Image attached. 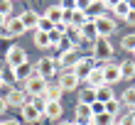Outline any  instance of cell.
<instances>
[{
  "instance_id": "cell-1",
  "label": "cell",
  "mask_w": 135,
  "mask_h": 125,
  "mask_svg": "<svg viewBox=\"0 0 135 125\" xmlns=\"http://www.w3.org/2000/svg\"><path fill=\"white\" fill-rule=\"evenodd\" d=\"M91 57L96 59V61H108L110 57H113V44H110L108 37H98V39L93 42V52H91Z\"/></svg>"
},
{
  "instance_id": "cell-2",
  "label": "cell",
  "mask_w": 135,
  "mask_h": 125,
  "mask_svg": "<svg viewBox=\"0 0 135 125\" xmlns=\"http://www.w3.org/2000/svg\"><path fill=\"white\" fill-rule=\"evenodd\" d=\"M47 86H49V81L42 79L39 74H35V76H30V79L25 81V88H22V91H25L27 96H42Z\"/></svg>"
},
{
  "instance_id": "cell-3",
  "label": "cell",
  "mask_w": 135,
  "mask_h": 125,
  "mask_svg": "<svg viewBox=\"0 0 135 125\" xmlns=\"http://www.w3.org/2000/svg\"><path fill=\"white\" fill-rule=\"evenodd\" d=\"M93 69H96V59H93V57H81L71 71L76 74V79H79V81H86V79H89V74L93 71Z\"/></svg>"
},
{
  "instance_id": "cell-4",
  "label": "cell",
  "mask_w": 135,
  "mask_h": 125,
  "mask_svg": "<svg viewBox=\"0 0 135 125\" xmlns=\"http://www.w3.org/2000/svg\"><path fill=\"white\" fill-rule=\"evenodd\" d=\"M25 61H30V59H27V52L22 49V47H10V49H7V57H5L7 66L17 69L20 64H25Z\"/></svg>"
},
{
  "instance_id": "cell-5",
  "label": "cell",
  "mask_w": 135,
  "mask_h": 125,
  "mask_svg": "<svg viewBox=\"0 0 135 125\" xmlns=\"http://www.w3.org/2000/svg\"><path fill=\"white\" fill-rule=\"evenodd\" d=\"M5 29H7V37H22L27 32L25 25H22V20H20V15H10V17H5Z\"/></svg>"
},
{
  "instance_id": "cell-6",
  "label": "cell",
  "mask_w": 135,
  "mask_h": 125,
  "mask_svg": "<svg viewBox=\"0 0 135 125\" xmlns=\"http://www.w3.org/2000/svg\"><path fill=\"white\" fill-rule=\"evenodd\" d=\"M93 22H96V32H98V37H108V39H110V34L115 32V20L108 17V15H103V17L93 20Z\"/></svg>"
},
{
  "instance_id": "cell-7",
  "label": "cell",
  "mask_w": 135,
  "mask_h": 125,
  "mask_svg": "<svg viewBox=\"0 0 135 125\" xmlns=\"http://www.w3.org/2000/svg\"><path fill=\"white\" fill-rule=\"evenodd\" d=\"M79 59H81V57H79V47H74V49H69V52H61V57H59L57 64L64 69V71H71Z\"/></svg>"
},
{
  "instance_id": "cell-8",
  "label": "cell",
  "mask_w": 135,
  "mask_h": 125,
  "mask_svg": "<svg viewBox=\"0 0 135 125\" xmlns=\"http://www.w3.org/2000/svg\"><path fill=\"white\" fill-rule=\"evenodd\" d=\"M35 69H37V74L42 76V79H47V81H49V76L57 71V61H52L49 57H42V59H39L37 64H35Z\"/></svg>"
},
{
  "instance_id": "cell-9",
  "label": "cell",
  "mask_w": 135,
  "mask_h": 125,
  "mask_svg": "<svg viewBox=\"0 0 135 125\" xmlns=\"http://www.w3.org/2000/svg\"><path fill=\"white\" fill-rule=\"evenodd\" d=\"M57 86H59L61 91H76V88H79V79H76L74 71H61Z\"/></svg>"
},
{
  "instance_id": "cell-10",
  "label": "cell",
  "mask_w": 135,
  "mask_h": 125,
  "mask_svg": "<svg viewBox=\"0 0 135 125\" xmlns=\"http://www.w3.org/2000/svg\"><path fill=\"white\" fill-rule=\"evenodd\" d=\"M5 101H7V106H15V108H22L30 101V96L22 88H12V91H7V96H5Z\"/></svg>"
},
{
  "instance_id": "cell-11",
  "label": "cell",
  "mask_w": 135,
  "mask_h": 125,
  "mask_svg": "<svg viewBox=\"0 0 135 125\" xmlns=\"http://www.w3.org/2000/svg\"><path fill=\"white\" fill-rule=\"evenodd\" d=\"M20 111H22V120H27V123H39V120L44 118L42 111H39V108H35V103H30V101L20 108Z\"/></svg>"
},
{
  "instance_id": "cell-12",
  "label": "cell",
  "mask_w": 135,
  "mask_h": 125,
  "mask_svg": "<svg viewBox=\"0 0 135 125\" xmlns=\"http://www.w3.org/2000/svg\"><path fill=\"white\" fill-rule=\"evenodd\" d=\"M101 69H103V81H106V86H113V83L120 81V69H118V64H106Z\"/></svg>"
},
{
  "instance_id": "cell-13",
  "label": "cell",
  "mask_w": 135,
  "mask_h": 125,
  "mask_svg": "<svg viewBox=\"0 0 135 125\" xmlns=\"http://www.w3.org/2000/svg\"><path fill=\"white\" fill-rule=\"evenodd\" d=\"M79 32H81V39H86V42H96L98 39V32H96V22L93 20H86L81 27H79Z\"/></svg>"
},
{
  "instance_id": "cell-14",
  "label": "cell",
  "mask_w": 135,
  "mask_h": 125,
  "mask_svg": "<svg viewBox=\"0 0 135 125\" xmlns=\"http://www.w3.org/2000/svg\"><path fill=\"white\" fill-rule=\"evenodd\" d=\"M61 101H47V106H44V111H42V115L44 118H49V120H59L61 118Z\"/></svg>"
},
{
  "instance_id": "cell-15",
  "label": "cell",
  "mask_w": 135,
  "mask_h": 125,
  "mask_svg": "<svg viewBox=\"0 0 135 125\" xmlns=\"http://www.w3.org/2000/svg\"><path fill=\"white\" fill-rule=\"evenodd\" d=\"M20 20H22V25H25V29L30 32V29H37V22H39V12H35V10H25L20 15Z\"/></svg>"
},
{
  "instance_id": "cell-16",
  "label": "cell",
  "mask_w": 135,
  "mask_h": 125,
  "mask_svg": "<svg viewBox=\"0 0 135 125\" xmlns=\"http://www.w3.org/2000/svg\"><path fill=\"white\" fill-rule=\"evenodd\" d=\"M35 74H37V69L30 64V61H25V64H20L17 69H15V79H17V81H22V83H25L30 76H35Z\"/></svg>"
},
{
  "instance_id": "cell-17",
  "label": "cell",
  "mask_w": 135,
  "mask_h": 125,
  "mask_svg": "<svg viewBox=\"0 0 135 125\" xmlns=\"http://www.w3.org/2000/svg\"><path fill=\"white\" fill-rule=\"evenodd\" d=\"M42 15L52 22V25H59V22H61V17H64V10H61V5H49Z\"/></svg>"
},
{
  "instance_id": "cell-18",
  "label": "cell",
  "mask_w": 135,
  "mask_h": 125,
  "mask_svg": "<svg viewBox=\"0 0 135 125\" xmlns=\"http://www.w3.org/2000/svg\"><path fill=\"white\" fill-rule=\"evenodd\" d=\"M86 86H91V88H101V86H106V81H103V69H101V66H96V69L89 74Z\"/></svg>"
},
{
  "instance_id": "cell-19",
  "label": "cell",
  "mask_w": 135,
  "mask_h": 125,
  "mask_svg": "<svg viewBox=\"0 0 135 125\" xmlns=\"http://www.w3.org/2000/svg\"><path fill=\"white\" fill-rule=\"evenodd\" d=\"M103 10H106L103 0H93V3L89 5V10H86V20H98V17H103Z\"/></svg>"
},
{
  "instance_id": "cell-20",
  "label": "cell",
  "mask_w": 135,
  "mask_h": 125,
  "mask_svg": "<svg viewBox=\"0 0 135 125\" xmlns=\"http://www.w3.org/2000/svg\"><path fill=\"white\" fill-rule=\"evenodd\" d=\"M0 81H3V86H7V88H12V86L17 83V79H15V69L5 64L3 69H0Z\"/></svg>"
},
{
  "instance_id": "cell-21",
  "label": "cell",
  "mask_w": 135,
  "mask_h": 125,
  "mask_svg": "<svg viewBox=\"0 0 135 125\" xmlns=\"http://www.w3.org/2000/svg\"><path fill=\"white\" fill-rule=\"evenodd\" d=\"M91 120H93V115H91V108H89V106H84V103H79V106H76V120H74V123L91 125Z\"/></svg>"
},
{
  "instance_id": "cell-22",
  "label": "cell",
  "mask_w": 135,
  "mask_h": 125,
  "mask_svg": "<svg viewBox=\"0 0 135 125\" xmlns=\"http://www.w3.org/2000/svg\"><path fill=\"white\" fill-rule=\"evenodd\" d=\"M118 69H120V79H133L135 76V59H125L118 64Z\"/></svg>"
},
{
  "instance_id": "cell-23",
  "label": "cell",
  "mask_w": 135,
  "mask_h": 125,
  "mask_svg": "<svg viewBox=\"0 0 135 125\" xmlns=\"http://www.w3.org/2000/svg\"><path fill=\"white\" fill-rule=\"evenodd\" d=\"M93 101H96V88L86 86L84 91H79V103H84V106H91Z\"/></svg>"
},
{
  "instance_id": "cell-24",
  "label": "cell",
  "mask_w": 135,
  "mask_h": 125,
  "mask_svg": "<svg viewBox=\"0 0 135 125\" xmlns=\"http://www.w3.org/2000/svg\"><path fill=\"white\" fill-rule=\"evenodd\" d=\"M35 44L39 47V49H49V47H52L49 32H39V29H35Z\"/></svg>"
},
{
  "instance_id": "cell-25",
  "label": "cell",
  "mask_w": 135,
  "mask_h": 125,
  "mask_svg": "<svg viewBox=\"0 0 135 125\" xmlns=\"http://www.w3.org/2000/svg\"><path fill=\"white\" fill-rule=\"evenodd\" d=\"M61 93L64 91H61L59 86H47L42 96H44V101H61Z\"/></svg>"
},
{
  "instance_id": "cell-26",
  "label": "cell",
  "mask_w": 135,
  "mask_h": 125,
  "mask_svg": "<svg viewBox=\"0 0 135 125\" xmlns=\"http://www.w3.org/2000/svg\"><path fill=\"white\" fill-rule=\"evenodd\" d=\"M113 96V91H110V86H101V88H96V101H101V103H108Z\"/></svg>"
},
{
  "instance_id": "cell-27",
  "label": "cell",
  "mask_w": 135,
  "mask_h": 125,
  "mask_svg": "<svg viewBox=\"0 0 135 125\" xmlns=\"http://www.w3.org/2000/svg\"><path fill=\"white\" fill-rule=\"evenodd\" d=\"M110 12H113V17H120V20H125V17H128V12H130V7H128V3H125V0H120V3H118V5H115Z\"/></svg>"
},
{
  "instance_id": "cell-28",
  "label": "cell",
  "mask_w": 135,
  "mask_h": 125,
  "mask_svg": "<svg viewBox=\"0 0 135 125\" xmlns=\"http://www.w3.org/2000/svg\"><path fill=\"white\" fill-rule=\"evenodd\" d=\"M93 125H113L115 123V115H110V113H101V115H93Z\"/></svg>"
},
{
  "instance_id": "cell-29",
  "label": "cell",
  "mask_w": 135,
  "mask_h": 125,
  "mask_svg": "<svg viewBox=\"0 0 135 125\" xmlns=\"http://www.w3.org/2000/svg\"><path fill=\"white\" fill-rule=\"evenodd\" d=\"M120 101H123L128 108H133V106H135V86H128V88L123 91V98H120Z\"/></svg>"
},
{
  "instance_id": "cell-30",
  "label": "cell",
  "mask_w": 135,
  "mask_h": 125,
  "mask_svg": "<svg viewBox=\"0 0 135 125\" xmlns=\"http://www.w3.org/2000/svg\"><path fill=\"white\" fill-rule=\"evenodd\" d=\"M120 47L125 52H130L133 54V49H135V32H130V34H125L123 39H120Z\"/></svg>"
},
{
  "instance_id": "cell-31",
  "label": "cell",
  "mask_w": 135,
  "mask_h": 125,
  "mask_svg": "<svg viewBox=\"0 0 135 125\" xmlns=\"http://www.w3.org/2000/svg\"><path fill=\"white\" fill-rule=\"evenodd\" d=\"M86 22V12L81 10H71V27H81Z\"/></svg>"
},
{
  "instance_id": "cell-32",
  "label": "cell",
  "mask_w": 135,
  "mask_h": 125,
  "mask_svg": "<svg viewBox=\"0 0 135 125\" xmlns=\"http://www.w3.org/2000/svg\"><path fill=\"white\" fill-rule=\"evenodd\" d=\"M37 29H39V32H52V29H54V25H52V22H49V20L44 17V15H39V22H37Z\"/></svg>"
},
{
  "instance_id": "cell-33",
  "label": "cell",
  "mask_w": 135,
  "mask_h": 125,
  "mask_svg": "<svg viewBox=\"0 0 135 125\" xmlns=\"http://www.w3.org/2000/svg\"><path fill=\"white\" fill-rule=\"evenodd\" d=\"M106 106V113H110V115H118V108H120V101L118 98H110L108 103H103Z\"/></svg>"
},
{
  "instance_id": "cell-34",
  "label": "cell",
  "mask_w": 135,
  "mask_h": 125,
  "mask_svg": "<svg viewBox=\"0 0 135 125\" xmlns=\"http://www.w3.org/2000/svg\"><path fill=\"white\" fill-rule=\"evenodd\" d=\"M0 15H5V17L12 15V0H0Z\"/></svg>"
},
{
  "instance_id": "cell-35",
  "label": "cell",
  "mask_w": 135,
  "mask_h": 125,
  "mask_svg": "<svg viewBox=\"0 0 135 125\" xmlns=\"http://www.w3.org/2000/svg\"><path fill=\"white\" fill-rule=\"evenodd\" d=\"M89 108H91V115H101V113H106V106H103L101 101H93Z\"/></svg>"
},
{
  "instance_id": "cell-36",
  "label": "cell",
  "mask_w": 135,
  "mask_h": 125,
  "mask_svg": "<svg viewBox=\"0 0 135 125\" xmlns=\"http://www.w3.org/2000/svg\"><path fill=\"white\" fill-rule=\"evenodd\" d=\"M118 125H135V115H133V113L120 115V118H118Z\"/></svg>"
},
{
  "instance_id": "cell-37",
  "label": "cell",
  "mask_w": 135,
  "mask_h": 125,
  "mask_svg": "<svg viewBox=\"0 0 135 125\" xmlns=\"http://www.w3.org/2000/svg\"><path fill=\"white\" fill-rule=\"evenodd\" d=\"M61 10H76V0H61Z\"/></svg>"
},
{
  "instance_id": "cell-38",
  "label": "cell",
  "mask_w": 135,
  "mask_h": 125,
  "mask_svg": "<svg viewBox=\"0 0 135 125\" xmlns=\"http://www.w3.org/2000/svg\"><path fill=\"white\" fill-rule=\"evenodd\" d=\"M93 3V0H76V10H81V12H86L89 10V5Z\"/></svg>"
},
{
  "instance_id": "cell-39",
  "label": "cell",
  "mask_w": 135,
  "mask_h": 125,
  "mask_svg": "<svg viewBox=\"0 0 135 125\" xmlns=\"http://www.w3.org/2000/svg\"><path fill=\"white\" fill-rule=\"evenodd\" d=\"M125 22H128V25H133V27H135V10H130V12H128V17H125Z\"/></svg>"
},
{
  "instance_id": "cell-40",
  "label": "cell",
  "mask_w": 135,
  "mask_h": 125,
  "mask_svg": "<svg viewBox=\"0 0 135 125\" xmlns=\"http://www.w3.org/2000/svg\"><path fill=\"white\" fill-rule=\"evenodd\" d=\"M118 3H120V0H103V5H106L108 10H113V7H115Z\"/></svg>"
},
{
  "instance_id": "cell-41",
  "label": "cell",
  "mask_w": 135,
  "mask_h": 125,
  "mask_svg": "<svg viewBox=\"0 0 135 125\" xmlns=\"http://www.w3.org/2000/svg\"><path fill=\"white\" fill-rule=\"evenodd\" d=\"M7 111V101H5V96H0V113H5Z\"/></svg>"
},
{
  "instance_id": "cell-42",
  "label": "cell",
  "mask_w": 135,
  "mask_h": 125,
  "mask_svg": "<svg viewBox=\"0 0 135 125\" xmlns=\"http://www.w3.org/2000/svg\"><path fill=\"white\" fill-rule=\"evenodd\" d=\"M3 125H20V120H15V118H7V120H3Z\"/></svg>"
},
{
  "instance_id": "cell-43",
  "label": "cell",
  "mask_w": 135,
  "mask_h": 125,
  "mask_svg": "<svg viewBox=\"0 0 135 125\" xmlns=\"http://www.w3.org/2000/svg\"><path fill=\"white\" fill-rule=\"evenodd\" d=\"M125 3H128V7H130V10H135V0H125Z\"/></svg>"
},
{
  "instance_id": "cell-44",
  "label": "cell",
  "mask_w": 135,
  "mask_h": 125,
  "mask_svg": "<svg viewBox=\"0 0 135 125\" xmlns=\"http://www.w3.org/2000/svg\"><path fill=\"white\" fill-rule=\"evenodd\" d=\"M57 125H74V123H71V120H59Z\"/></svg>"
},
{
  "instance_id": "cell-45",
  "label": "cell",
  "mask_w": 135,
  "mask_h": 125,
  "mask_svg": "<svg viewBox=\"0 0 135 125\" xmlns=\"http://www.w3.org/2000/svg\"><path fill=\"white\" fill-rule=\"evenodd\" d=\"M0 27H5V15H0Z\"/></svg>"
},
{
  "instance_id": "cell-46",
  "label": "cell",
  "mask_w": 135,
  "mask_h": 125,
  "mask_svg": "<svg viewBox=\"0 0 135 125\" xmlns=\"http://www.w3.org/2000/svg\"><path fill=\"white\" fill-rule=\"evenodd\" d=\"M130 113H133V115H135V106H133V108H130Z\"/></svg>"
},
{
  "instance_id": "cell-47",
  "label": "cell",
  "mask_w": 135,
  "mask_h": 125,
  "mask_svg": "<svg viewBox=\"0 0 135 125\" xmlns=\"http://www.w3.org/2000/svg\"><path fill=\"white\" fill-rule=\"evenodd\" d=\"M74 125H84V123H74ZM91 125H93V123H91Z\"/></svg>"
},
{
  "instance_id": "cell-48",
  "label": "cell",
  "mask_w": 135,
  "mask_h": 125,
  "mask_svg": "<svg viewBox=\"0 0 135 125\" xmlns=\"http://www.w3.org/2000/svg\"><path fill=\"white\" fill-rule=\"evenodd\" d=\"M133 59H135V49H133Z\"/></svg>"
},
{
  "instance_id": "cell-49",
  "label": "cell",
  "mask_w": 135,
  "mask_h": 125,
  "mask_svg": "<svg viewBox=\"0 0 135 125\" xmlns=\"http://www.w3.org/2000/svg\"><path fill=\"white\" fill-rule=\"evenodd\" d=\"M0 88H3V81H0Z\"/></svg>"
},
{
  "instance_id": "cell-50",
  "label": "cell",
  "mask_w": 135,
  "mask_h": 125,
  "mask_svg": "<svg viewBox=\"0 0 135 125\" xmlns=\"http://www.w3.org/2000/svg\"><path fill=\"white\" fill-rule=\"evenodd\" d=\"M113 125H118V120H115V123H113Z\"/></svg>"
},
{
  "instance_id": "cell-51",
  "label": "cell",
  "mask_w": 135,
  "mask_h": 125,
  "mask_svg": "<svg viewBox=\"0 0 135 125\" xmlns=\"http://www.w3.org/2000/svg\"><path fill=\"white\" fill-rule=\"evenodd\" d=\"M0 125H3V123H0Z\"/></svg>"
}]
</instances>
